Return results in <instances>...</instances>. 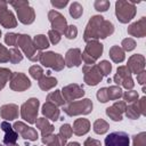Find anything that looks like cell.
<instances>
[{
  "instance_id": "6da1fadb",
  "label": "cell",
  "mask_w": 146,
  "mask_h": 146,
  "mask_svg": "<svg viewBox=\"0 0 146 146\" xmlns=\"http://www.w3.org/2000/svg\"><path fill=\"white\" fill-rule=\"evenodd\" d=\"M105 146H129V136L124 131H113L105 138Z\"/></svg>"
},
{
  "instance_id": "7a4b0ae2",
  "label": "cell",
  "mask_w": 146,
  "mask_h": 146,
  "mask_svg": "<svg viewBox=\"0 0 146 146\" xmlns=\"http://www.w3.org/2000/svg\"><path fill=\"white\" fill-rule=\"evenodd\" d=\"M1 129L6 132V136H5V139H3V144H6L7 146H16L15 143H16V139H17V133L14 132L13 128L10 127V124L3 121L1 123Z\"/></svg>"
},
{
  "instance_id": "3957f363",
  "label": "cell",
  "mask_w": 146,
  "mask_h": 146,
  "mask_svg": "<svg viewBox=\"0 0 146 146\" xmlns=\"http://www.w3.org/2000/svg\"><path fill=\"white\" fill-rule=\"evenodd\" d=\"M107 129H108V127H107V124L103 120H98V121L95 122L94 130H95L96 133H104L105 131H107Z\"/></svg>"
},
{
  "instance_id": "277c9868",
  "label": "cell",
  "mask_w": 146,
  "mask_h": 146,
  "mask_svg": "<svg viewBox=\"0 0 146 146\" xmlns=\"http://www.w3.org/2000/svg\"><path fill=\"white\" fill-rule=\"evenodd\" d=\"M35 42L39 44L38 46L39 48H47L48 47V41H47V39L43 35H38L35 38Z\"/></svg>"
},
{
  "instance_id": "5b68a950",
  "label": "cell",
  "mask_w": 146,
  "mask_h": 146,
  "mask_svg": "<svg viewBox=\"0 0 146 146\" xmlns=\"http://www.w3.org/2000/svg\"><path fill=\"white\" fill-rule=\"evenodd\" d=\"M108 5H110L108 2H100V6H96V8L99 11H105V10H107Z\"/></svg>"
},
{
  "instance_id": "8992f818",
  "label": "cell",
  "mask_w": 146,
  "mask_h": 146,
  "mask_svg": "<svg viewBox=\"0 0 146 146\" xmlns=\"http://www.w3.org/2000/svg\"><path fill=\"white\" fill-rule=\"evenodd\" d=\"M0 146H2V145H1V144H0Z\"/></svg>"
}]
</instances>
